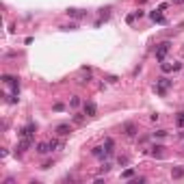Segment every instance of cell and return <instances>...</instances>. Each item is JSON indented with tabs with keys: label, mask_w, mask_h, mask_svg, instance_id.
I'll return each mask as SVG.
<instances>
[{
	"label": "cell",
	"mask_w": 184,
	"mask_h": 184,
	"mask_svg": "<svg viewBox=\"0 0 184 184\" xmlns=\"http://www.w3.org/2000/svg\"><path fill=\"white\" fill-rule=\"evenodd\" d=\"M173 87V80L171 78H167V76H160L158 80H156V85H154V91L158 95H167V91Z\"/></svg>",
	"instance_id": "cell-1"
},
{
	"label": "cell",
	"mask_w": 184,
	"mask_h": 184,
	"mask_svg": "<svg viewBox=\"0 0 184 184\" xmlns=\"http://www.w3.org/2000/svg\"><path fill=\"white\" fill-rule=\"evenodd\" d=\"M169 50H171V41H162V43H158V45H156V61L162 63Z\"/></svg>",
	"instance_id": "cell-2"
},
{
	"label": "cell",
	"mask_w": 184,
	"mask_h": 184,
	"mask_svg": "<svg viewBox=\"0 0 184 184\" xmlns=\"http://www.w3.org/2000/svg\"><path fill=\"white\" fill-rule=\"evenodd\" d=\"M31 145H33V136H20V143H17V147H15V154L26 152Z\"/></svg>",
	"instance_id": "cell-3"
},
{
	"label": "cell",
	"mask_w": 184,
	"mask_h": 184,
	"mask_svg": "<svg viewBox=\"0 0 184 184\" xmlns=\"http://www.w3.org/2000/svg\"><path fill=\"white\" fill-rule=\"evenodd\" d=\"M35 132H37V126L31 121V124H26V126H24L17 134H20V136H33V139H35Z\"/></svg>",
	"instance_id": "cell-4"
},
{
	"label": "cell",
	"mask_w": 184,
	"mask_h": 184,
	"mask_svg": "<svg viewBox=\"0 0 184 184\" xmlns=\"http://www.w3.org/2000/svg\"><path fill=\"white\" fill-rule=\"evenodd\" d=\"M82 110H85L87 117H95V115H98V106H95V102H85Z\"/></svg>",
	"instance_id": "cell-5"
},
{
	"label": "cell",
	"mask_w": 184,
	"mask_h": 184,
	"mask_svg": "<svg viewBox=\"0 0 184 184\" xmlns=\"http://www.w3.org/2000/svg\"><path fill=\"white\" fill-rule=\"evenodd\" d=\"M91 154H93L95 156V158H108V150H106V147L104 145H98V147H93V150H91Z\"/></svg>",
	"instance_id": "cell-6"
},
{
	"label": "cell",
	"mask_w": 184,
	"mask_h": 184,
	"mask_svg": "<svg viewBox=\"0 0 184 184\" xmlns=\"http://www.w3.org/2000/svg\"><path fill=\"white\" fill-rule=\"evenodd\" d=\"M150 20H152V22H158V24H167V17L162 15L160 9H156V11H152V13H150Z\"/></svg>",
	"instance_id": "cell-7"
},
{
	"label": "cell",
	"mask_w": 184,
	"mask_h": 184,
	"mask_svg": "<svg viewBox=\"0 0 184 184\" xmlns=\"http://www.w3.org/2000/svg\"><path fill=\"white\" fill-rule=\"evenodd\" d=\"M121 130H124L126 136H134V134H136V126H134L132 121H126V124L121 126Z\"/></svg>",
	"instance_id": "cell-8"
},
{
	"label": "cell",
	"mask_w": 184,
	"mask_h": 184,
	"mask_svg": "<svg viewBox=\"0 0 184 184\" xmlns=\"http://www.w3.org/2000/svg\"><path fill=\"white\" fill-rule=\"evenodd\" d=\"M57 134L59 136H69L72 134V126L69 124H59L57 126Z\"/></svg>",
	"instance_id": "cell-9"
},
{
	"label": "cell",
	"mask_w": 184,
	"mask_h": 184,
	"mask_svg": "<svg viewBox=\"0 0 184 184\" xmlns=\"http://www.w3.org/2000/svg\"><path fill=\"white\" fill-rule=\"evenodd\" d=\"M150 150H152L150 154L154 156V158H162V156H165V147H162V145H152Z\"/></svg>",
	"instance_id": "cell-10"
},
{
	"label": "cell",
	"mask_w": 184,
	"mask_h": 184,
	"mask_svg": "<svg viewBox=\"0 0 184 184\" xmlns=\"http://www.w3.org/2000/svg\"><path fill=\"white\" fill-rule=\"evenodd\" d=\"M50 152H52L50 141H48V143H39V145H37V154H50Z\"/></svg>",
	"instance_id": "cell-11"
},
{
	"label": "cell",
	"mask_w": 184,
	"mask_h": 184,
	"mask_svg": "<svg viewBox=\"0 0 184 184\" xmlns=\"http://www.w3.org/2000/svg\"><path fill=\"white\" fill-rule=\"evenodd\" d=\"M171 178H173V180L184 178V167H176V169H171Z\"/></svg>",
	"instance_id": "cell-12"
},
{
	"label": "cell",
	"mask_w": 184,
	"mask_h": 184,
	"mask_svg": "<svg viewBox=\"0 0 184 184\" xmlns=\"http://www.w3.org/2000/svg\"><path fill=\"white\" fill-rule=\"evenodd\" d=\"M69 17H82V15H85V13H82L80 11V9H67V11H65Z\"/></svg>",
	"instance_id": "cell-13"
},
{
	"label": "cell",
	"mask_w": 184,
	"mask_h": 184,
	"mask_svg": "<svg viewBox=\"0 0 184 184\" xmlns=\"http://www.w3.org/2000/svg\"><path fill=\"white\" fill-rule=\"evenodd\" d=\"M110 169H113V165H110L108 160H106V162H102V167H100V176H104V173H108Z\"/></svg>",
	"instance_id": "cell-14"
},
{
	"label": "cell",
	"mask_w": 184,
	"mask_h": 184,
	"mask_svg": "<svg viewBox=\"0 0 184 184\" xmlns=\"http://www.w3.org/2000/svg\"><path fill=\"white\" fill-rule=\"evenodd\" d=\"M121 178H124V180H130V178H134V169H132V167H128L126 171H121Z\"/></svg>",
	"instance_id": "cell-15"
},
{
	"label": "cell",
	"mask_w": 184,
	"mask_h": 184,
	"mask_svg": "<svg viewBox=\"0 0 184 184\" xmlns=\"http://www.w3.org/2000/svg\"><path fill=\"white\" fill-rule=\"evenodd\" d=\"M167 134H169L167 130H156V132H152V136H154V139H165Z\"/></svg>",
	"instance_id": "cell-16"
},
{
	"label": "cell",
	"mask_w": 184,
	"mask_h": 184,
	"mask_svg": "<svg viewBox=\"0 0 184 184\" xmlns=\"http://www.w3.org/2000/svg\"><path fill=\"white\" fill-rule=\"evenodd\" d=\"M176 124H178L180 128H184V110H182V113H178V115H176Z\"/></svg>",
	"instance_id": "cell-17"
},
{
	"label": "cell",
	"mask_w": 184,
	"mask_h": 184,
	"mask_svg": "<svg viewBox=\"0 0 184 184\" xmlns=\"http://www.w3.org/2000/svg\"><path fill=\"white\" fill-rule=\"evenodd\" d=\"M69 104H72V108H78V106H80V98H78V95H74V98L69 100Z\"/></svg>",
	"instance_id": "cell-18"
},
{
	"label": "cell",
	"mask_w": 184,
	"mask_h": 184,
	"mask_svg": "<svg viewBox=\"0 0 184 184\" xmlns=\"http://www.w3.org/2000/svg\"><path fill=\"white\" fill-rule=\"evenodd\" d=\"M134 20H139V15H136V11H134V13H130V15L126 17V22H128V24H134Z\"/></svg>",
	"instance_id": "cell-19"
},
{
	"label": "cell",
	"mask_w": 184,
	"mask_h": 184,
	"mask_svg": "<svg viewBox=\"0 0 184 184\" xmlns=\"http://www.w3.org/2000/svg\"><path fill=\"white\" fill-rule=\"evenodd\" d=\"M74 121H76V124H82V121H85V113H76V115H74Z\"/></svg>",
	"instance_id": "cell-20"
},
{
	"label": "cell",
	"mask_w": 184,
	"mask_h": 184,
	"mask_svg": "<svg viewBox=\"0 0 184 184\" xmlns=\"http://www.w3.org/2000/svg\"><path fill=\"white\" fill-rule=\"evenodd\" d=\"M117 162L121 165V167H126V165L130 162V158H128V156H119V158H117Z\"/></svg>",
	"instance_id": "cell-21"
},
{
	"label": "cell",
	"mask_w": 184,
	"mask_h": 184,
	"mask_svg": "<svg viewBox=\"0 0 184 184\" xmlns=\"http://www.w3.org/2000/svg\"><path fill=\"white\" fill-rule=\"evenodd\" d=\"M160 69H162L165 74H169V72H173V65H169V63H162V65H160Z\"/></svg>",
	"instance_id": "cell-22"
},
{
	"label": "cell",
	"mask_w": 184,
	"mask_h": 184,
	"mask_svg": "<svg viewBox=\"0 0 184 184\" xmlns=\"http://www.w3.org/2000/svg\"><path fill=\"white\" fill-rule=\"evenodd\" d=\"M63 31H76L78 28V24H65V26H61Z\"/></svg>",
	"instance_id": "cell-23"
},
{
	"label": "cell",
	"mask_w": 184,
	"mask_h": 184,
	"mask_svg": "<svg viewBox=\"0 0 184 184\" xmlns=\"http://www.w3.org/2000/svg\"><path fill=\"white\" fill-rule=\"evenodd\" d=\"M52 108H54V110H65V104H61V102H57V104H54Z\"/></svg>",
	"instance_id": "cell-24"
},
{
	"label": "cell",
	"mask_w": 184,
	"mask_h": 184,
	"mask_svg": "<svg viewBox=\"0 0 184 184\" xmlns=\"http://www.w3.org/2000/svg\"><path fill=\"white\" fill-rule=\"evenodd\" d=\"M50 167H52V160H45V162L41 165V169H50Z\"/></svg>",
	"instance_id": "cell-25"
},
{
	"label": "cell",
	"mask_w": 184,
	"mask_h": 184,
	"mask_svg": "<svg viewBox=\"0 0 184 184\" xmlns=\"http://www.w3.org/2000/svg\"><path fill=\"white\" fill-rule=\"evenodd\" d=\"M182 69V63H173V72H180Z\"/></svg>",
	"instance_id": "cell-26"
},
{
	"label": "cell",
	"mask_w": 184,
	"mask_h": 184,
	"mask_svg": "<svg viewBox=\"0 0 184 184\" xmlns=\"http://www.w3.org/2000/svg\"><path fill=\"white\" fill-rule=\"evenodd\" d=\"M180 2H184V0H173V4H180Z\"/></svg>",
	"instance_id": "cell-27"
}]
</instances>
